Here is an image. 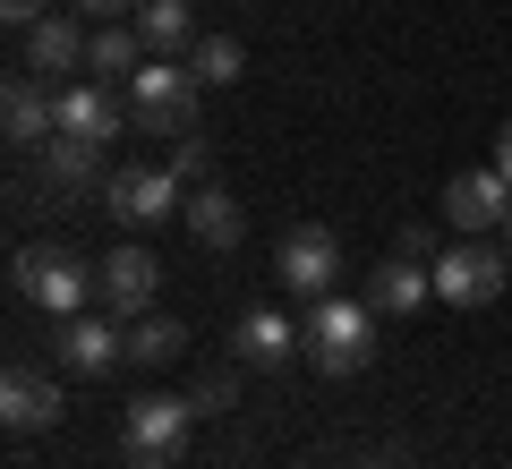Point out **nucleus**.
I'll return each instance as SVG.
<instances>
[{"label":"nucleus","mask_w":512,"mask_h":469,"mask_svg":"<svg viewBox=\"0 0 512 469\" xmlns=\"http://www.w3.org/2000/svg\"><path fill=\"white\" fill-rule=\"evenodd\" d=\"M60 410H69L60 376H43V367H26V359L0 376V418H9V435H43V427H60Z\"/></svg>","instance_id":"nucleus-13"},{"label":"nucleus","mask_w":512,"mask_h":469,"mask_svg":"<svg viewBox=\"0 0 512 469\" xmlns=\"http://www.w3.org/2000/svg\"><path fill=\"white\" fill-rule=\"evenodd\" d=\"M495 171H504V180H512V120L495 128Z\"/></svg>","instance_id":"nucleus-28"},{"label":"nucleus","mask_w":512,"mask_h":469,"mask_svg":"<svg viewBox=\"0 0 512 469\" xmlns=\"http://www.w3.org/2000/svg\"><path fill=\"white\" fill-rule=\"evenodd\" d=\"M52 9H60V0H0V18L18 26V35H26V26H35V18H52Z\"/></svg>","instance_id":"nucleus-25"},{"label":"nucleus","mask_w":512,"mask_h":469,"mask_svg":"<svg viewBox=\"0 0 512 469\" xmlns=\"http://www.w3.org/2000/svg\"><path fill=\"white\" fill-rule=\"evenodd\" d=\"M197 103H205V86H197L188 60L154 52L146 69L128 77V128H146V137H188V128H197Z\"/></svg>","instance_id":"nucleus-2"},{"label":"nucleus","mask_w":512,"mask_h":469,"mask_svg":"<svg viewBox=\"0 0 512 469\" xmlns=\"http://www.w3.org/2000/svg\"><path fill=\"white\" fill-rule=\"evenodd\" d=\"M205 163H214V145H205V137H197V128H188V137H171V171H180V180H188V188H197V180H205Z\"/></svg>","instance_id":"nucleus-23"},{"label":"nucleus","mask_w":512,"mask_h":469,"mask_svg":"<svg viewBox=\"0 0 512 469\" xmlns=\"http://www.w3.org/2000/svg\"><path fill=\"white\" fill-rule=\"evenodd\" d=\"M367 469H402V461H384V452H376V461H367Z\"/></svg>","instance_id":"nucleus-29"},{"label":"nucleus","mask_w":512,"mask_h":469,"mask_svg":"<svg viewBox=\"0 0 512 469\" xmlns=\"http://www.w3.org/2000/svg\"><path fill=\"white\" fill-rule=\"evenodd\" d=\"M188 69H197V86H239V69H248V52H239V35H197L188 43Z\"/></svg>","instance_id":"nucleus-22"},{"label":"nucleus","mask_w":512,"mask_h":469,"mask_svg":"<svg viewBox=\"0 0 512 469\" xmlns=\"http://www.w3.org/2000/svg\"><path fill=\"white\" fill-rule=\"evenodd\" d=\"M18 299L60 325V316H86V299H103V273L77 248H18Z\"/></svg>","instance_id":"nucleus-4"},{"label":"nucleus","mask_w":512,"mask_h":469,"mask_svg":"<svg viewBox=\"0 0 512 469\" xmlns=\"http://www.w3.org/2000/svg\"><path fill=\"white\" fill-rule=\"evenodd\" d=\"M77 9H94V18H137L146 0H77Z\"/></svg>","instance_id":"nucleus-27"},{"label":"nucleus","mask_w":512,"mask_h":469,"mask_svg":"<svg viewBox=\"0 0 512 469\" xmlns=\"http://www.w3.org/2000/svg\"><path fill=\"white\" fill-rule=\"evenodd\" d=\"M137 35H146V52L188 60V0H146L137 9Z\"/></svg>","instance_id":"nucleus-21"},{"label":"nucleus","mask_w":512,"mask_h":469,"mask_svg":"<svg viewBox=\"0 0 512 469\" xmlns=\"http://www.w3.org/2000/svg\"><path fill=\"white\" fill-rule=\"evenodd\" d=\"M393 256H419V265H436V256H444V248H436V231H427V222H410V231H402V239H393Z\"/></svg>","instance_id":"nucleus-24"},{"label":"nucleus","mask_w":512,"mask_h":469,"mask_svg":"<svg viewBox=\"0 0 512 469\" xmlns=\"http://www.w3.org/2000/svg\"><path fill=\"white\" fill-rule=\"evenodd\" d=\"M427 273H436V299L444 307H495L504 282H512V248H504V239H453Z\"/></svg>","instance_id":"nucleus-5"},{"label":"nucleus","mask_w":512,"mask_h":469,"mask_svg":"<svg viewBox=\"0 0 512 469\" xmlns=\"http://www.w3.org/2000/svg\"><path fill=\"white\" fill-rule=\"evenodd\" d=\"M504 248H512V214H504Z\"/></svg>","instance_id":"nucleus-30"},{"label":"nucleus","mask_w":512,"mask_h":469,"mask_svg":"<svg viewBox=\"0 0 512 469\" xmlns=\"http://www.w3.org/2000/svg\"><path fill=\"white\" fill-rule=\"evenodd\" d=\"M52 359L69 367V376H111V367L128 359V325L120 316H60L52 325Z\"/></svg>","instance_id":"nucleus-8"},{"label":"nucleus","mask_w":512,"mask_h":469,"mask_svg":"<svg viewBox=\"0 0 512 469\" xmlns=\"http://www.w3.org/2000/svg\"><path fill=\"white\" fill-rule=\"evenodd\" d=\"M188 427H197V401L180 393H137L120 410V461L128 469H171L188 452Z\"/></svg>","instance_id":"nucleus-3"},{"label":"nucleus","mask_w":512,"mask_h":469,"mask_svg":"<svg viewBox=\"0 0 512 469\" xmlns=\"http://www.w3.org/2000/svg\"><path fill=\"white\" fill-rule=\"evenodd\" d=\"M103 205L128 222V231H154V222H171L188 205V180L171 163H120V171H111V188H103Z\"/></svg>","instance_id":"nucleus-6"},{"label":"nucleus","mask_w":512,"mask_h":469,"mask_svg":"<svg viewBox=\"0 0 512 469\" xmlns=\"http://www.w3.org/2000/svg\"><path fill=\"white\" fill-rule=\"evenodd\" d=\"M128 120V94H111L103 77H77V86H60V137H86V145H111Z\"/></svg>","instance_id":"nucleus-15"},{"label":"nucleus","mask_w":512,"mask_h":469,"mask_svg":"<svg viewBox=\"0 0 512 469\" xmlns=\"http://www.w3.org/2000/svg\"><path fill=\"white\" fill-rule=\"evenodd\" d=\"M94 273H103V307L120 316V325L154 316V290H163V265H154V248H137V239H128V248H111Z\"/></svg>","instance_id":"nucleus-10"},{"label":"nucleus","mask_w":512,"mask_h":469,"mask_svg":"<svg viewBox=\"0 0 512 469\" xmlns=\"http://www.w3.org/2000/svg\"><path fill=\"white\" fill-rule=\"evenodd\" d=\"M188 401H197V418H205V410H231V376H205Z\"/></svg>","instance_id":"nucleus-26"},{"label":"nucleus","mask_w":512,"mask_h":469,"mask_svg":"<svg viewBox=\"0 0 512 469\" xmlns=\"http://www.w3.org/2000/svg\"><path fill=\"white\" fill-rule=\"evenodd\" d=\"M274 282H282V290H299V299H325V290L342 282V248H333V231H325V222H299V231L282 239Z\"/></svg>","instance_id":"nucleus-9"},{"label":"nucleus","mask_w":512,"mask_h":469,"mask_svg":"<svg viewBox=\"0 0 512 469\" xmlns=\"http://www.w3.org/2000/svg\"><path fill=\"white\" fill-rule=\"evenodd\" d=\"M188 350V325H171V316H137L128 325V367H171Z\"/></svg>","instance_id":"nucleus-20"},{"label":"nucleus","mask_w":512,"mask_h":469,"mask_svg":"<svg viewBox=\"0 0 512 469\" xmlns=\"http://www.w3.org/2000/svg\"><path fill=\"white\" fill-rule=\"evenodd\" d=\"M35 180H43V197H103L111 163H103V145H86V137H52L35 154Z\"/></svg>","instance_id":"nucleus-12"},{"label":"nucleus","mask_w":512,"mask_h":469,"mask_svg":"<svg viewBox=\"0 0 512 469\" xmlns=\"http://www.w3.org/2000/svg\"><path fill=\"white\" fill-rule=\"evenodd\" d=\"M299 359L316 367V376H359L367 359H376V307L367 299H308V316H299Z\"/></svg>","instance_id":"nucleus-1"},{"label":"nucleus","mask_w":512,"mask_h":469,"mask_svg":"<svg viewBox=\"0 0 512 469\" xmlns=\"http://www.w3.org/2000/svg\"><path fill=\"white\" fill-rule=\"evenodd\" d=\"M86 43H94L86 26H77L69 9H52V18H35V26H26V60H18V69H35L43 86H60L69 69H86Z\"/></svg>","instance_id":"nucleus-14"},{"label":"nucleus","mask_w":512,"mask_h":469,"mask_svg":"<svg viewBox=\"0 0 512 469\" xmlns=\"http://www.w3.org/2000/svg\"><path fill=\"white\" fill-rule=\"evenodd\" d=\"M504 214H512V180H504L495 163L453 171V180H444V222H453L461 239H487V231H504Z\"/></svg>","instance_id":"nucleus-7"},{"label":"nucleus","mask_w":512,"mask_h":469,"mask_svg":"<svg viewBox=\"0 0 512 469\" xmlns=\"http://www.w3.org/2000/svg\"><path fill=\"white\" fill-rule=\"evenodd\" d=\"M231 350H239L248 367H282V359L299 350V325H291V316H274V307H248L239 333H231Z\"/></svg>","instance_id":"nucleus-19"},{"label":"nucleus","mask_w":512,"mask_h":469,"mask_svg":"<svg viewBox=\"0 0 512 469\" xmlns=\"http://www.w3.org/2000/svg\"><path fill=\"white\" fill-rule=\"evenodd\" d=\"M180 222H188V239H205L214 256H231L239 239H248V214H239V197H231V188H214V180H197V188H188Z\"/></svg>","instance_id":"nucleus-16"},{"label":"nucleus","mask_w":512,"mask_h":469,"mask_svg":"<svg viewBox=\"0 0 512 469\" xmlns=\"http://www.w3.org/2000/svg\"><path fill=\"white\" fill-rule=\"evenodd\" d=\"M0 120H9V145H18V154H43V145L60 137V86H43L35 69H18L9 94H0Z\"/></svg>","instance_id":"nucleus-11"},{"label":"nucleus","mask_w":512,"mask_h":469,"mask_svg":"<svg viewBox=\"0 0 512 469\" xmlns=\"http://www.w3.org/2000/svg\"><path fill=\"white\" fill-rule=\"evenodd\" d=\"M146 60L154 52H146V35H137V18H103L94 43H86V77H103V86H128Z\"/></svg>","instance_id":"nucleus-18"},{"label":"nucleus","mask_w":512,"mask_h":469,"mask_svg":"<svg viewBox=\"0 0 512 469\" xmlns=\"http://www.w3.org/2000/svg\"><path fill=\"white\" fill-rule=\"evenodd\" d=\"M427 299H436V273H427L419 256H384V265L367 273V307H376V316H419Z\"/></svg>","instance_id":"nucleus-17"}]
</instances>
